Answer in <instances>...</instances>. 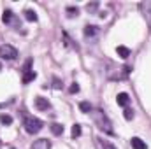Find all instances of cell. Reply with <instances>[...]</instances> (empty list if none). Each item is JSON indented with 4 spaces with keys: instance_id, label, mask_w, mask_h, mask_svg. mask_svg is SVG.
Listing matches in <instances>:
<instances>
[{
    "instance_id": "7c38bea8",
    "label": "cell",
    "mask_w": 151,
    "mask_h": 149,
    "mask_svg": "<svg viewBox=\"0 0 151 149\" xmlns=\"http://www.w3.org/2000/svg\"><path fill=\"white\" fill-rule=\"evenodd\" d=\"M130 144H132V149H148L146 142H144L142 139H139V137H134V139L130 140Z\"/></svg>"
},
{
    "instance_id": "5b68a950",
    "label": "cell",
    "mask_w": 151,
    "mask_h": 149,
    "mask_svg": "<svg viewBox=\"0 0 151 149\" xmlns=\"http://www.w3.org/2000/svg\"><path fill=\"white\" fill-rule=\"evenodd\" d=\"M139 9H141V12L144 14L146 25H148V28H150V32H151V0L141 2V4H139Z\"/></svg>"
},
{
    "instance_id": "ac0fdd59",
    "label": "cell",
    "mask_w": 151,
    "mask_h": 149,
    "mask_svg": "<svg viewBox=\"0 0 151 149\" xmlns=\"http://www.w3.org/2000/svg\"><path fill=\"white\" fill-rule=\"evenodd\" d=\"M79 109H81V112H91L93 111V107H91L90 102H81L79 104Z\"/></svg>"
},
{
    "instance_id": "e0dca14e",
    "label": "cell",
    "mask_w": 151,
    "mask_h": 149,
    "mask_svg": "<svg viewBox=\"0 0 151 149\" xmlns=\"http://www.w3.org/2000/svg\"><path fill=\"white\" fill-rule=\"evenodd\" d=\"M65 12H67V18H76V16L79 14V9L74 7V5H69V7L65 9Z\"/></svg>"
},
{
    "instance_id": "8fae6325",
    "label": "cell",
    "mask_w": 151,
    "mask_h": 149,
    "mask_svg": "<svg viewBox=\"0 0 151 149\" xmlns=\"http://www.w3.org/2000/svg\"><path fill=\"white\" fill-rule=\"evenodd\" d=\"M95 144H97V149H116L114 144H111L109 140H104V139H95Z\"/></svg>"
},
{
    "instance_id": "ffe728a7",
    "label": "cell",
    "mask_w": 151,
    "mask_h": 149,
    "mask_svg": "<svg viewBox=\"0 0 151 149\" xmlns=\"http://www.w3.org/2000/svg\"><path fill=\"white\" fill-rule=\"evenodd\" d=\"M0 123H2V125H11V123H12V116H9V114H0Z\"/></svg>"
},
{
    "instance_id": "7a4b0ae2",
    "label": "cell",
    "mask_w": 151,
    "mask_h": 149,
    "mask_svg": "<svg viewBox=\"0 0 151 149\" xmlns=\"http://www.w3.org/2000/svg\"><path fill=\"white\" fill-rule=\"evenodd\" d=\"M23 126H25V130L28 132V133H39L40 130H42V126H44V123L35 117V116H25V119H23Z\"/></svg>"
},
{
    "instance_id": "d4e9b609",
    "label": "cell",
    "mask_w": 151,
    "mask_h": 149,
    "mask_svg": "<svg viewBox=\"0 0 151 149\" xmlns=\"http://www.w3.org/2000/svg\"><path fill=\"white\" fill-rule=\"evenodd\" d=\"M69 91H70L72 95L77 93V91H79V84H77V82H72V84H70V88H69Z\"/></svg>"
},
{
    "instance_id": "8992f818",
    "label": "cell",
    "mask_w": 151,
    "mask_h": 149,
    "mask_svg": "<svg viewBox=\"0 0 151 149\" xmlns=\"http://www.w3.org/2000/svg\"><path fill=\"white\" fill-rule=\"evenodd\" d=\"M130 72H132V67H130V65H123V67L118 69V72L114 75H111L109 79H111V81H123V79H127V77L130 75Z\"/></svg>"
},
{
    "instance_id": "30bf717a",
    "label": "cell",
    "mask_w": 151,
    "mask_h": 149,
    "mask_svg": "<svg viewBox=\"0 0 151 149\" xmlns=\"http://www.w3.org/2000/svg\"><path fill=\"white\" fill-rule=\"evenodd\" d=\"M116 102H118L119 107H128V104H130V97H128L127 93H118Z\"/></svg>"
},
{
    "instance_id": "3957f363",
    "label": "cell",
    "mask_w": 151,
    "mask_h": 149,
    "mask_svg": "<svg viewBox=\"0 0 151 149\" xmlns=\"http://www.w3.org/2000/svg\"><path fill=\"white\" fill-rule=\"evenodd\" d=\"M2 21H4L5 25H9V27L16 28V30H19V28H21V23H19L18 16H16L11 9H5V11H4V14H2Z\"/></svg>"
},
{
    "instance_id": "5bb4252c",
    "label": "cell",
    "mask_w": 151,
    "mask_h": 149,
    "mask_svg": "<svg viewBox=\"0 0 151 149\" xmlns=\"http://www.w3.org/2000/svg\"><path fill=\"white\" fill-rule=\"evenodd\" d=\"M49 130H51L53 135H62V133H63V125H60V123H53V125L49 126Z\"/></svg>"
},
{
    "instance_id": "603a6c76",
    "label": "cell",
    "mask_w": 151,
    "mask_h": 149,
    "mask_svg": "<svg viewBox=\"0 0 151 149\" xmlns=\"http://www.w3.org/2000/svg\"><path fill=\"white\" fill-rule=\"evenodd\" d=\"M97 9H99V4H97V2H93V4H88V5H86V11H88V12H95Z\"/></svg>"
},
{
    "instance_id": "83f0119b",
    "label": "cell",
    "mask_w": 151,
    "mask_h": 149,
    "mask_svg": "<svg viewBox=\"0 0 151 149\" xmlns=\"http://www.w3.org/2000/svg\"><path fill=\"white\" fill-rule=\"evenodd\" d=\"M0 146H2V142H0Z\"/></svg>"
},
{
    "instance_id": "4316f807",
    "label": "cell",
    "mask_w": 151,
    "mask_h": 149,
    "mask_svg": "<svg viewBox=\"0 0 151 149\" xmlns=\"http://www.w3.org/2000/svg\"><path fill=\"white\" fill-rule=\"evenodd\" d=\"M0 69H2V65H0Z\"/></svg>"
},
{
    "instance_id": "6da1fadb",
    "label": "cell",
    "mask_w": 151,
    "mask_h": 149,
    "mask_svg": "<svg viewBox=\"0 0 151 149\" xmlns=\"http://www.w3.org/2000/svg\"><path fill=\"white\" fill-rule=\"evenodd\" d=\"M93 112V121H95V125L99 126V130H102L104 133H107V135H113L114 130H113V123H111V119L104 114V111H91Z\"/></svg>"
},
{
    "instance_id": "44dd1931",
    "label": "cell",
    "mask_w": 151,
    "mask_h": 149,
    "mask_svg": "<svg viewBox=\"0 0 151 149\" xmlns=\"http://www.w3.org/2000/svg\"><path fill=\"white\" fill-rule=\"evenodd\" d=\"M63 40H65L63 44H65L67 47H70V46H72V47H76V49H77V46H74V44H72V40H70V37H69V34H67V32H63Z\"/></svg>"
},
{
    "instance_id": "4fadbf2b",
    "label": "cell",
    "mask_w": 151,
    "mask_h": 149,
    "mask_svg": "<svg viewBox=\"0 0 151 149\" xmlns=\"http://www.w3.org/2000/svg\"><path fill=\"white\" fill-rule=\"evenodd\" d=\"M116 53H118V56L123 58V60H127V58L130 56V49H128L127 46H118V47H116Z\"/></svg>"
},
{
    "instance_id": "2e32d148",
    "label": "cell",
    "mask_w": 151,
    "mask_h": 149,
    "mask_svg": "<svg viewBox=\"0 0 151 149\" xmlns=\"http://www.w3.org/2000/svg\"><path fill=\"white\" fill-rule=\"evenodd\" d=\"M25 19L27 21H37V12L34 9H27L25 11Z\"/></svg>"
},
{
    "instance_id": "d6986e66",
    "label": "cell",
    "mask_w": 151,
    "mask_h": 149,
    "mask_svg": "<svg viewBox=\"0 0 151 149\" xmlns=\"http://www.w3.org/2000/svg\"><path fill=\"white\" fill-rule=\"evenodd\" d=\"M123 116H125V119L127 121H132L134 119V109H130V107H125V111H123Z\"/></svg>"
},
{
    "instance_id": "9c48e42d",
    "label": "cell",
    "mask_w": 151,
    "mask_h": 149,
    "mask_svg": "<svg viewBox=\"0 0 151 149\" xmlns=\"http://www.w3.org/2000/svg\"><path fill=\"white\" fill-rule=\"evenodd\" d=\"M30 149H51V142H49L47 139H39V140H35V142L32 144Z\"/></svg>"
},
{
    "instance_id": "ba28073f",
    "label": "cell",
    "mask_w": 151,
    "mask_h": 149,
    "mask_svg": "<svg viewBox=\"0 0 151 149\" xmlns=\"http://www.w3.org/2000/svg\"><path fill=\"white\" fill-rule=\"evenodd\" d=\"M83 34H84V37H86V39L95 37V35L99 34V27H95V25H86V27H84V30H83Z\"/></svg>"
},
{
    "instance_id": "9a60e30c",
    "label": "cell",
    "mask_w": 151,
    "mask_h": 149,
    "mask_svg": "<svg viewBox=\"0 0 151 149\" xmlns=\"http://www.w3.org/2000/svg\"><path fill=\"white\" fill-rule=\"evenodd\" d=\"M35 77H37V74H35L34 70H28V72L23 74V79H21V81H23V84H28V82H32Z\"/></svg>"
},
{
    "instance_id": "cb8c5ba5",
    "label": "cell",
    "mask_w": 151,
    "mask_h": 149,
    "mask_svg": "<svg viewBox=\"0 0 151 149\" xmlns=\"http://www.w3.org/2000/svg\"><path fill=\"white\" fill-rule=\"evenodd\" d=\"M53 88H56V90L62 88V81H60L58 77H53Z\"/></svg>"
},
{
    "instance_id": "52a82bcc",
    "label": "cell",
    "mask_w": 151,
    "mask_h": 149,
    "mask_svg": "<svg viewBox=\"0 0 151 149\" xmlns=\"http://www.w3.org/2000/svg\"><path fill=\"white\" fill-rule=\"evenodd\" d=\"M35 107H37L39 111H47V109L51 107V104H49V100L44 98V97H35Z\"/></svg>"
},
{
    "instance_id": "484cf974",
    "label": "cell",
    "mask_w": 151,
    "mask_h": 149,
    "mask_svg": "<svg viewBox=\"0 0 151 149\" xmlns=\"http://www.w3.org/2000/svg\"><path fill=\"white\" fill-rule=\"evenodd\" d=\"M11 149H16V148H11Z\"/></svg>"
},
{
    "instance_id": "7402d4cb",
    "label": "cell",
    "mask_w": 151,
    "mask_h": 149,
    "mask_svg": "<svg viewBox=\"0 0 151 149\" xmlns=\"http://www.w3.org/2000/svg\"><path fill=\"white\" fill-rule=\"evenodd\" d=\"M79 135H81V125H77V123H76L74 126H72V137L77 139Z\"/></svg>"
},
{
    "instance_id": "277c9868",
    "label": "cell",
    "mask_w": 151,
    "mask_h": 149,
    "mask_svg": "<svg viewBox=\"0 0 151 149\" xmlns=\"http://www.w3.org/2000/svg\"><path fill=\"white\" fill-rule=\"evenodd\" d=\"M0 58L2 60H16L18 58V49L11 44L0 46Z\"/></svg>"
}]
</instances>
